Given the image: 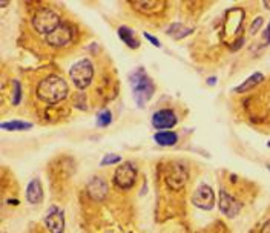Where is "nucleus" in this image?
I'll return each instance as SVG.
<instances>
[{"label": "nucleus", "instance_id": "nucleus-1", "mask_svg": "<svg viewBox=\"0 0 270 233\" xmlns=\"http://www.w3.org/2000/svg\"><path fill=\"white\" fill-rule=\"evenodd\" d=\"M37 97L38 100H42L48 105H57L63 102L68 92H69V86L66 83L65 79L59 75H48L45 79L37 85Z\"/></svg>", "mask_w": 270, "mask_h": 233}, {"label": "nucleus", "instance_id": "nucleus-2", "mask_svg": "<svg viewBox=\"0 0 270 233\" xmlns=\"http://www.w3.org/2000/svg\"><path fill=\"white\" fill-rule=\"evenodd\" d=\"M129 82L132 86V94L135 103L138 108H144V105L150 100V97L153 95L155 91V85L150 80V77L146 74L143 68H138L135 72L129 75Z\"/></svg>", "mask_w": 270, "mask_h": 233}, {"label": "nucleus", "instance_id": "nucleus-3", "mask_svg": "<svg viewBox=\"0 0 270 233\" xmlns=\"http://www.w3.org/2000/svg\"><path fill=\"white\" fill-rule=\"evenodd\" d=\"M62 18L55 11L49 9V8H42L38 9L34 17H32V26L38 34H43L45 37L49 35L51 32H54L57 28L62 25Z\"/></svg>", "mask_w": 270, "mask_h": 233}, {"label": "nucleus", "instance_id": "nucleus-4", "mask_svg": "<svg viewBox=\"0 0 270 233\" xmlns=\"http://www.w3.org/2000/svg\"><path fill=\"white\" fill-rule=\"evenodd\" d=\"M69 75H71V80L74 83V86L77 89H86L92 79H94V65L91 60L88 58H82L77 63L72 65V68L69 69Z\"/></svg>", "mask_w": 270, "mask_h": 233}, {"label": "nucleus", "instance_id": "nucleus-5", "mask_svg": "<svg viewBox=\"0 0 270 233\" xmlns=\"http://www.w3.org/2000/svg\"><path fill=\"white\" fill-rule=\"evenodd\" d=\"M137 181V167L131 161H125L120 164L114 173V184L122 190H129L135 186Z\"/></svg>", "mask_w": 270, "mask_h": 233}, {"label": "nucleus", "instance_id": "nucleus-6", "mask_svg": "<svg viewBox=\"0 0 270 233\" xmlns=\"http://www.w3.org/2000/svg\"><path fill=\"white\" fill-rule=\"evenodd\" d=\"M192 204L200 210H212L215 206V193L212 190V187L206 183H201L198 189L192 195Z\"/></svg>", "mask_w": 270, "mask_h": 233}, {"label": "nucleus", "instance_id": "nucleus-7", "mask_svg": "<svg viewBox=\"0 0 270 233\" xmlns=\"http://www.w3.org/2000/svg\"><path fill=\"white\" fill-rule=\"evenodd\" d=\"M74 35H75L74 26H71L69 23H62L54 32L46 35V43L55 48H63L74 40Z\"/></svg>", "mask_w": 270, "mask_h": 233}, {"label": "nucleus", "instance_id": "nucleus-8", "mask_svg": "<svg viewBox=\"0 0 270 233\" xmlns=\"http://www.w3.org/2000/svg\"><path fill=\"white\" fill-rule=\"evenodd\" d=\"M45 226L49 233H65V212L59 206H51L45 217Z\"/></svg>", "mask_w": 270, "mask_h": 233}, {"label": "nucleus", "instance_id": "nucleus-9", "mask_svg": "<svg viewBox=\"0 0 270 233\" xmlns=\"http://www.w3.org/2000/svg\"><path fill=\"white\" fill-rule=\"evenodd\" d=\"M218 207L221 210L223 215H226L227 218H235L238 213L241 212L243 204L240 201H237L232 195H229L226 190H220V198H218Z\"/></svg>", "mask_w": 270, "mask_h": 233}, {"label": "nucleus", "instance_id": "nucleus-10", "mask_svg": "<svg viewBox=\"0 0 270 233\" xmlns=\"http://www.w3.org/2000/svg\"><path fill=\"white\" fill-rule=\"evenodd\" d=\"M177 123L178 118L172 109H160L152 115V126L158 130H169Z\"/></svg>", "mask_w": 270, "mask_h": 233}, {"label": "nucleus", "instance_id": "nucleus-11", "mask_svg": "<svg viewBox=\"0 0 270 233\" xmlns=\"http://www.w3.org/2000/svg\"><path fill=\"white\" fill-rule=\"evenodd\" d=\"M187 177H189V173H187V167L181 163H175L172 166L170 172L166 175V183L169 187L172 189H181L186 181H187Z\"/></svg>", "mask_w": 270, "mask_h": 233}, {"label": "nucleus", "instance_id": "nucleus-12", "mask_svg": "<svg viewBox=\"0 0 270 233\" xmlns=\"http://www.w3.org/2000/svg\"><path fill=\"white\" fill-rule=\"evenodd\" d=\"M86 190H88V195L92 198V200H103L106 198L108 192H109V186L108 183L100 178V177H94L88 186H86Z\"/></svg>", "mask_w": 270, "mask_h": 233}, {"label": "nucleus", "instance_id": "nucleus-13", "mask_svg": "<svg viewBox=\"0 0 270 233\" xmlns=\"http://www.w3.org/2000/svg\"><path fill=\"white\" fill-rule=\"evenodd\" d=\"M26 201L32 206H37L43 201V187L38 178H34L29 181L26 187Z\"/></svg>", "mask_w": 270, "mask_h": 233}, {"label": "nucleus", "instance_id": "nucleus-14", "mask_svg": "<svg viewBox=\"0 0 270 233\" xmlns=\"http://www.w3.org/2000/svg\"><path fill=\"white\" fill-rule=\"evenodd\" d=\"M134 9L140 11L141 14H160L164 9V2H158V0H152V2H144V0H140V2L132 3Z\"/></svg>", "mask_w": 270, "mask_h": 233}, {"label": "nucleus", "instance_id": "nucleus-15", "mask_svg": "<svg viewBox=\"0 0 270 233\" xmlns=\"http://www.w3.org/2000/svg\"><path fill=\"white\" fill-rule=\"evenodd\" d=\"M117 32H119V37L122 38V42L126 43L131 49H135V48L140 46L137 34H135L134 29H131V28H128V26H120Z\"/></svg>", "mask_w": 270, "mask_h": 233}, {"label": "nucleus", "instance_id": "nucleus-16", "mask_svg": "<svg viewBox=\"0 0 270 233\" xmlns=\"http://www.w3.org/2000/svg\"><path fill=\"white\" fill-rule=\"evenodd\" d=\"M153 140L160 146H173L178 141V135L172 130H158L153 135Z\"/></svg>", "mask_w": 270, "mask_h": 233}, {"label": "nucleus", "instance_id": "nucleus-17", "mask_svg": "<svg viewBox=\"0 0 270 233\" xmlns=\"http://www.w3.org/2000/svg\"><path fill=\"white\" fill-rule=\"evenodd\" d=\"M32 123L29 121H23V120H11V121H3L2 124H0V127H2L3 130H29L32 129Z\"/></svg>", "mask_w": 270, "mask_h": 233}, {"label": "nucleus", "instance_id": "nucleus-18", "mask_svg": "<svg viewBox=\"0 0 270 233\" xmlns=\"http://www.w3.org/2000/svg\"><path fill=\"white\" fill-rule=\"evenodd\" d=\"M263 80H264V75H263L261 72H255V74L250 75L244 83H241V85L235 89V92H244V91L252 89V88H255L257 85H260Z\"/></svg>", "mask_w": 270, "mask_h": 233}, {"label": "nucleus", "instance_id": "nucleus-19", "mask_svg": "<svg viewBox=\"0 0 270 233\" xmlns=\"http://www.w3.org/2000/svg\"><path fill=\"white\" fill-rule=\"evenodd\" d=\"M190 32H192L190 28H186L184 25H180V23H173L167 29V34L172 35V37H175V38H183V37L189 35Z\"/></svg>", "mask_w": 270, "mask_h": 233}, {"label": "nucleus", "instance_id": "nucleus-20", "mask_svg": "<svg viewBox=\"0 0 270 233\" xmlns=\"http://www.w3.org/2000/svg\"><path fill=\"white\" fill-rule=\"evenodd\" d=\"M111 123H112V112L109 109L99 112V115H97V126L99 127H108Z\"/></svg>", "mask_w": 270, "mask_h": 233}, {"label": "nucleus", "instance_id": "nucleus-21", "mask_svg": "<svg viewBox=\"0 0 270 233\" xmlns=\"http://www.w3.org/2000/svg\"><path fill=\"white\" fill-rule=\"evenodd\" d=\"M120 161H122L120 155H117V153H108V155H105V157H103L100 166H111V164H117Z\"/></svg>", "mask_w": 270, "mask_h": 233}, {"label": "nucleus", "instance_id": "nucleus-22", "mask_svg": "<svg viewBox=\"0 0 270 233\" xmlns=\"http://www.w3.org/2000/svg\"><path fill=\"white\" fill-rule=\"evenodd\" d=\"M14 85V97H12V103L14 105H18L22 100V88H20V83H18V80H14L12 82Z\"/></svg>", "mask_w": 270, "mask_h": 233}, {"label": "nucleus", "instance_id": "nucleus-23", "mask_svg": "<svg viewBox=\"0 0 270 233\" xmlns=\"http://www.w3.org/2000/svg\"><path fill=\"white\" fill-rule=\"evenodd\" d=\"M146 38H147V40L153 45V46H157V48H161V43H160V40H157V37H153L152 34H149V32H144L143 34Z\"/></svg>", "mask_w": 270, "mask_h": 233}, {"label": "nucleus", "instance_id": "nucleus-24", "mask_svg": "<svg viewBox=\"0 0 270 233\" xmlns=\"http://www.w3.org/2000/svg\"><path fill=\"white\" fill-rule=\"evenodd\" d=\"M261 23H263V18H261V17H260V18H257V20L254 22V25H252V29H250V32L255 34V32H257V29H260Z\"/></svg>", "mask_w": 270, "mask_h": 233}, {"label": "nucleus", "instance_id": "nucleus-25", "mask_svg": "<svg viewBox=\"0 0 270 233\" xmlns=\"http://www.w3.org/2000/svg\"><path fill=\"white\" fill-rule=\"evenodd\" d=\"M261 233H270V220L267 223H264V226L261 229Z\"/></svg>", "mask_w": 270, "mask_h": 233}, {"label": "nucleus", "instance_id": "nucleus-26", "mask_svg": "<svg viewBox=\"0 0 270 233\" xmlns=\"http://www.w3.org/2000/svg\"><path fill=\"white\" fill-rule=\"evenodd\" d=\"M215 82H217L215 79H210V80H207V83H209V85H215Z\"/></svg>", "mask_w": 270, "mask_h": 233}, {"label": "nucleus", "instance_id": "nucleus-27", "mask_svg": "<svg viewBox=\"0 0 270 233\" xmlns=\"http://www.w3.org/2000/svg\"><path fill=\"white\" fill-rule=\"evenodd\" d=\"M264 5H266V8H270V3H269V2H266Z\"/></svg>", "mask_w": 270, "mask_h": 233}, {"label": "nucleus", "instance_id": "nucleus-28", "mask_svg": "<svg viewBox=\"0 0 270 233\" xmlns=\"http://www.w3.org/2000/svg\"><path fill=\"white\" fill-rule=\"evenodd\" d=\"M267 169H269V172H270V164H269V166H267Z\"/></svg>", "mask_w": 270, "mask_h": 233}, {"label": "nucleus", "instance_id": "nucleus-29", "mask_svg": "<svg viewBox=\"0 0 270 233\" xmlns=\"http://www.w3.org/2000/svg\"><path fill=\"white\" fill-rule=\"evenodd\" d=\"M267 146H269V147H270V141H269V143H267Z\"/></svg>", "mask_w": 270, "mask_h": 233}]
</instances>
